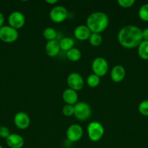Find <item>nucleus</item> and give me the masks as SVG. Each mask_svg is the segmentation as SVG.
<instances>
[{"label": "nucleus", "mask_w": 148, "mask_h": 148, "mask_svg": "<svg viewBox=\"0 0 148 148\" xmlns=\"http://www.w3.org/2000/svg\"><path fill=\"white\" fill-rule=\"evenodd\" d=\"M4 14L0 12V28L1 27L4 26Z\"/></svg>", "instance_id": "29"}, {"label": "nucleus", "mask_w": 148, "mask_h": 148, "mask_svg": "<svg viewBox=\"0 0 148 148\" xmlns=\"http://www.w3.org/2000/svg\"><path fill=\"white\" fill-rule=\"evenodd\" d=\"M62 111V114L65 116H72L73 115H74V106L66 104V105H65L63 106Z\"/></svg>", "instance_id": "25"}, {"label": "nucleus", "mask_w": 148, "mask_h": 148, "mask_svg": "<svg viewBox=\"0 0 148 148\" xmlns=\"http://www.w3.org/2000/svg\"><path fill=\"white\" fill-rule=\"evenodd\" d=\"M68 15L67 9L63 6H56L51 10L49 12V18L52 22L60 23L65 21Z\"/></svg>", "instance_id": "7"}, {"label": "nucleus", "mask_w": 148, "mask_h": 148, "mask_svg": "<svg viewBox=\"0 0 148 148\" xmlns=\"http://www.w3.org/2000/svg\"><path fill=\"white\" fill-rule=\"evenodd\" d=\"M126 77V69L121 65L113 66L110 72V77L114 82H120Z\"/></svg>", "instance_id": "12"}, {"label": "nucleus", "mask_w": 148, "mask_h": 148, "mask_svg": "<svg viewBox=\"0 0 148 148\" xmlns=\"http://www.w3.org/2000/svg\"><path fill=\"white\" fill-rule=\"evenodd\" d=\"M10 135V130L7 127L1 126L0 127V137L4 139H7Z\"/></svg>", "instance_id": "27"}, {"label": "nucleus", "mask_w": 148, "mask_h": 148, "mask_svg": "<svg viewBox=\"0 0 148 148\" xmlns=\"http://www.w3.org/2000/svg\"><path fill=\"white\" fill-rule=\"evenodd\" d=\"M134 0H118V4L120 7L123 8H130L134 4Z\"/></svg>", "instance_id": "26"}, {"label": "nucleus", "mask_w": 148, "mask_h": 148, "mask_svg": "<svg viewBox=\"0 0 148 148\" xmlns=\"http://www.w3.org/2000/svg\"><path fill=\"white\" fill-rule=\"evenodd\" d=\"M26 22L24 14L19 11L12 12L8 17V23L10 27L18 30L23 27Z\"/></svg>", "instance_id": "9"}, {"label": "nucleus", "mask_w": 148, "mask_h": 148, "mask_svg": "<svg viewBox=\"0 0 148 148\" xmlns=\"http://www.w3.org/2000/svg\"><path fill=\"white\" fill-rule=\"evenodd\" d=\"M59 44L60 50L68 51L71 50V49L73 48L74 44H75V41H74L73 39L71 38L65 37L59 40Z\"/></svg>", "instance_id": "18"}, {"label": "nucleus", "mask_w": 148, "mask_h": 148, "mask_svg": "<svg viewBox=\"0 0 148 148\" xmlns=\"http://www.w3.org/2000/svg\"><path fill=\"white\" fill-rule=\"evenodd\" d=\"M46 2L52 5V4H55L57 3V0H46Z\"/></svg>", "instance_id": "30"}, {"label": "nucleus", "mask_w": 148, "mask_h": 148, "mask_svg": "<svg viewBox=\"0 0 148 148\" xmlns=\"http://www.w3.org/2000/svg\"><path fill=\"white\" fill-rule=\"evenodd\" d=\"M78 93L76 91L71 88L65 90L62 92V100L65 103L68 105H75L78 101Z\"/></svg>", "instance_id": "15"}, {"label": "nucleus", "mask_w": 148, "mask_h": 148, "mask_svg": "<svg viewBox=\"0 0 148 148\" xmlns=\"http://www.w3.org/2000/svg\"><path fill=\"white\" fill-rule=\"evenodd\" d=\"M109 25V17L102 12H93L87 17L86 26L91 33H100Z\"/></svg>", "instance_id": "2"}, {"label": "nucleus", "mask_w": 148, "mask_h": 148, "mask_svg": "<svg viewBox=\"0 0 148 148\" xmlns=\"http://www.w3.org/2000/svg\"><path fill=\"white\" fill-rule=\"evenodd\" d=\"M91 115V106L86 102H77L74 105V116L78 120L81 121L89 119Z\"/></svg>", "instance_id": "4"}, {"label": "nucleus", "mask_w": 148, "mask_h": 148, "mask_svg": "<svg viewBox=\"0 0 148 148\" xmlns=\"http://www.w3.org/2000/svg\"><path fill=\"white\" fill-rule=\"evenodd\" d=\"M93 72L98 77H103L107 73L109 69L107 60L103 57H97L93 60L91 64Z\"/></svg>", "instance_id": "6"}, {"label": "nucleus", "mask_w": 148, "mask_h": 148, "mask_svg": "<svg viewBox=\"0 0 148 148\" xmlns=\"http://www.w3.org/2000/svg\"><path fill=\"white\" fill-rule=\"evenodd\" d=\"M43 36L48 41L55 40V38L57 37V32L53 27H48L44 30Z\"/></svg>", "instance_id": "21"}, {"label": "nucleus", "mask_w": 148, "mask_h": 148, "mask_svg": "<svg viewBox=\"0 0 148 148\" xmlns=\"http://www.w3.org/2000/svg\"><path fill=\"white\" fill-rule=\"evenodd\" d=\"M14 124L20 130H26L30 124V117L25 112L17 113L14 116Z\"/></svg>", "instance_id": "11"}, {"label": "nucleus", "mask_w": 148, "mask_h": 148, "mask_svg": "<svg viewBox=\"0 0 148 148\" xmlns=\"http://www.w3.org/2000/svg\"><path fill=\"white\" fill-rule=\"evenodd\" d=\"M138 15L142 21L148 22V3L141 6L138 11Z\"/></svg>", "instance_id": "23"}, {"label": "nucleus", "mask_w": 148, "mask_h": 148, "mask_svg": "<svg viewBox=\"0 0 148 148\" xmlns=\"http://www.w3.org/2000/svg\"><path fill=\"white\" fill-rule=\"evenodd\" d=\"M138 111L142 115L148 116V99L142 101L138 106Z\"/></svg>", "instance_id": "24"}, {"label": "nucleus", "mask_w": 148, "mask_h": 148, "mask_svg": "<svg viewBox=\"0 0 148 148\" xmlns=\"http://www.w3.org/2000/svg\"><path fill=\"white\" fill-rule=\"evenodd\" d=\"M67 84L69 88L74 90L77 92L81 90L84 85V80L83 77L77 72H72L67 77Z\"/></svg>", "instance_id": "8"}, {"label": "nucleus", "mask_w": 148, "mask_h": 148, "mask_svg": "<svg viewBox=\"0 0 148 148\" xmlns=\"http://www.w3.org/2000/svg\"><path fill=\"white\" fill-rule=\"evenodd\" d=\"M18 32L10 25H4L0 28V40L7 43L16 41L18 38Z\"/></svg>", "instance_id": "5"}, {"label": "nucleus", "mask_w": 148, "mask_h": 148, "mask_svg": "<svg viewBox=\"0 0 148 148\" xmlns=\"http://www.w3.org/2000/svg\"><path fill=\"white\" fill-rule=\"evenodd\" d=\"M67 58L71 62H78L81 58V52L77 48H73L66 53Z\"/></svg>", "instance_id": "19"}, {"label": "nucleus", "mask_w": 148, "mask_h": 148, "mask_svg": "<svg viewBox=\"0 0 148 148\" xmlns=\"http://www.w3.org/2000/svg\"><path fill=\"white\" fill-rule=\"evenodd\" d=\"M7 145L10 148H22L24 145V139L17 134H10L6 139Z\"/></svg>", "instance_id": "13"}, {"label": "nucleus", "mask_w": 148, "mask_h": 148, "mask_svg": "<svg viewBox=\"0 0 148 148\" xmlns=\"http://www.w3.org/2000/svg\"><path fill=\"white\" fill-rule=\"evenodd\" d=\"M142 38L144 40H148V27L142 30Z\"/></svg>", "instance_id": "28"}, {"label": "nucleus", "mask_w": 148, "mask_h": 148, "mask_svg": "<svg viewBox=\"0 0 148 148\" xmlns=\"http://www.w3.org/2000/svg\"><path fill=\"white\" fill-rule=\"evenodd\" d=\"M118 40L120 46L126 49H134L143 40L142 30L135 25H126L118 33Z\"/></svg>", "instance_id": "1"}, {"label": "nucleus", "mask_w": 148, "mask_h": 148, "mask_svg": "<svg viewBox=\"0 0 148 148\" xmlns=\"http://www.w3.org/2000/svg\"><path fill=\"white\" fill-rule=\"evenodd\" d=\"M60 51L59 41L57 40H52L47 41L45 46V51L46 54L50 57H55L59 53Z\"/></svg>", "instance_id": "16"}, {"label": "nucleus", "mask_w": 148, "mask_h": 148, "mask_svg": "<svg viewBox=\"0 0 148 148\" xmlns=\"http://www.w3.org/2000/svg\"><path fill=\"white\" fill-rule=\"evenodd\" d=\"M0 148H3V147L1 145H0Z\"/></svg>", "instance_id": "31"}, {"label": "nucleus", "mask_w": 148, "mask_h": 148, "mask_svg": "<svg viewBox=\"0 0 148 148\" xmlns=\"http://www.w3.org/2000/svg\"><path fill=\"white\" fill-rule=\"evenodd\" d=\"M89 42L91 46L97 47L99 46L102 42V37L100 35V33H91L89 38Z\"/></svg>", "instance_id": "20"}, {"label": "nucleus", "mask_w": 148, "mask_h": 148, "mask_svg": "<svg viewBox=\"0 0 148 148\" xmlns=\"http://www.w3.org/2000/svg\"><path fill=\"white\" fill-rule=\"evenodd\" d=\"M84 134V130L79 124H74L70 126L66 131V137L72 143L79 141Z\"/></svg>", "instance_id": "10"}, {"label": "nucleus", "mask_w": 148, "mask_h": 148, "mask_svg": "<svg viewBox=\"0 0 148 148\" xmlns=\"http://www.w3.org/2000/svg\"><path fill=\"white\" fill-rule=\"evenodd\" d=\"M138 55L143 60H148V40H142L137 47Z\"/></svg>", "instance_id": "17"}, {"label": "nucleus", "mask_w": 148, "mask_h": 148, "mask_svg": "<svg viewBox=\"0 0 148 148\" xmlns=\"http://www.w3.org/2000/svg\"><path fill=\"white\" fill-rule=\"evenodd\" d=\"M104 133V129L101 123L92 121L87 127V134L89 139L92 142H98L102 139Z\"/></svg>", "instance_id": "3"}, {"label": "nucleus", "mask_w": 148, "mask_h": 148, "mask_svg": "<svg viewBox=\"0 0 148 148\" xmlns=\"http://www.w3.org/2000/svg\"><path fill=\"white\" fill-rule=\"evenodd\" d=\"M74 36L75 38L80 40H85L89 38L91 34V32L89 29V27L86 25H81L75 27L74 30Z\"/></svg>", "instance_id": "14"}, {"label": "nucleus", "mask_w": 148, "mask_h": 148, "mask_svg": "<svg viewBox=\"0 0 148 148\" xmlns=\"http://www.w3.org/2000/svg\"><path fill=\"white\" fill-rule=\"evenodd\" d=\"M100 82V77L94 73L89 75L86 79V83L90 88H96V87L98 86Z\"/></svg>", "instance_id": "22"}]
</instances>
